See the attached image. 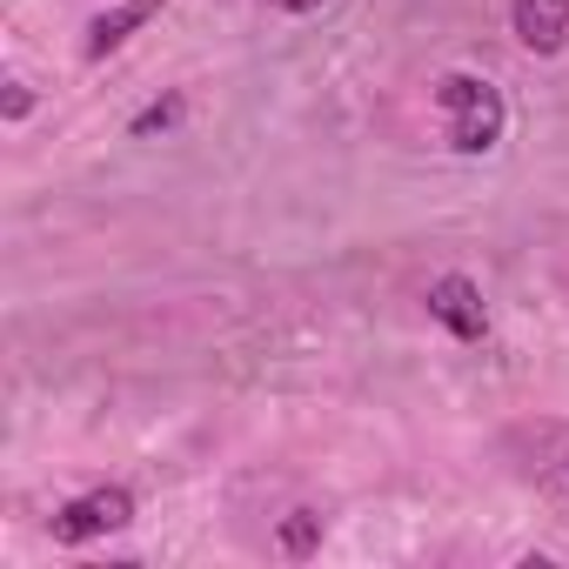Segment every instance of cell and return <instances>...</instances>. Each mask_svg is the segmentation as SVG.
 <instances>
[{"mask_svg": "<svg viewBox=\"0 0 569 569\" xmlns=\"http://www.w3.org/2000/svg\"><path fill=\"white\" fill-rule=\"evenodd\" d=\"M121 522H134V496L128 489H88L81 502H68L54 516V542H94V536H108Z\"/></svg>", "mask_w": 569, "mask_h": 569, "instance_id": "obj_2", "label": "cell"}, {"mask_svg": "<svg viewBox=\"0 0 569 569\" xmlns=\"http://www.w3.org/2000/svg\"><path fill=\"white\" fill-rule=\"evenodd\" d=\"M429 316H436L456 342H482V329H489L482 296H476L469 274H442V281H436V289H429Z\"/></svg>", "mask_w": 569, "mask_h": 569, "instance_id": "obj_3", "label": "cell"}, {"mask_svg": "<svg viewBox=\"0 0 569 569\" xmlns=\"http://www.w3.org/2000/svg\"><path fill=\"white\" fill-rule=\"evenodd\" d=\"M436 101H442V114H449V148H456V154H489V148L502 141L509 108H502V94H496L489 81H476V74H442V81H436Z\"/></svg>", "mask_w": 569, "mask_h": 569, "instance_id": "obj_1", "label": "cell"}, {"mask_svg": "<svg viewBox=\"0 0 569 569\" xmlns=\"http://www.w3.org/2000/svg\"><path fill=\"white\" fill-rule=\"evenodd\" d=\"M516 41L529 54H556L569 41V0H516Z\"/></svg>", "mask_w": 569, "mask_h": 569, "instance_id": "obj_4", "label": "cell"}, {"mask_svg": "<svg viewBox=\"0 0 569 569\" xmlns=\"http://www.w3.org/2000/svg\"><path fill=\"white\" fill-rule=\"evenodd\" d=\"M316 536H322V516H316V509H296L289 522H281V549H289V556H309Z\"/></svg>", "mask_w": 569, "mask_h": 569, "instance_id": "obj_6", "label": "cell"}, {"mask_svg": "<svg viewBox=\"0 0 569 569\" xmlns=\"http://www.w3.org/2000/svg\"><path fill=\"white\" fill-rule=\"evenodd\" d=\"M174 121H181V101L168 94V101H154L148 114H134V128H128V134H134V141H148V134H168Z\"/></svg>", "mask_w": 569, "mask_h": 569, "instance_id": "obj_7", "label": "cell"}, {"mask_svg": "<svg viewBox=\"0 0 569 569\" xmlns=\"http://www.w3.org/2000/svg\"><path fill=\"white\" fill-rule=\"evenodd\" d=\"M268 8H281V14H309V8H322V0H268Z\"/></svg>", "mask_w": 569, "mask_h": 569, "instance_id": "obj_8", "label": "cell"}, {"mask_svg": "<svg viewBox=\"0 0 569 569\" xmlns=\"http://www.w3.org/2000/svg\"><path fill=\"white\" fill-rule=\"evenodd\" d=\"M161 8H168V0H121L114 14H101V21L88 28V61L114 54V48H121V41H128V34H134V28L148 21V14H161Z\"/></svg>", "mask_w": 569, "mask_h": 569, "instance_id": "obj_5", "label": "cell"}]
</instances>
